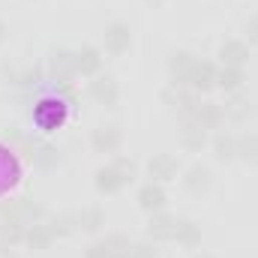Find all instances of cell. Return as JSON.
<instances>
[{"instance_id":"obj_14","label":"cell","mask_w":258,"mask_h":258,"mask_svg":"<svg viewBox=\"0 0 258 258\" xmlns=\"http://www.w3.org/2000/svg\"><path fill=\"white\" fill-rule=\"evenodd\" d=\"M207 141V129L201 126L198 120H183V129H180V144L186 150H201Z\"/></svg>"},{"instance_id":"obj_4","label":"cell","mask_w":258,"mask_h":258,"mask_svg":"<svg viewBox=\"0 0 258 258\" xmlns=\"http://www.w3.org/2000/svg\"><path fill=\"white\" fill-rule=\"evenodd\" d=\"M90 96H93L99 105L114 108L117 99H120V87H117V81H114L111 75H99L96 81H90Z\"/></svg>"},{"instance_id":"obj_1","label":"cell","mask_w":258,"mask_h":258,"mask_svg":"<svg viewBox=\"0 0 258 258\" xmlns=\"http://www.w3.org/2000/svg\"><path fill=\"white\" fill-rule=\"evenodd\" d=\"M66 117H69V108H66V102L60 99V96H45V99H39L36 108H33V120H36V126L45 129V132L63 126Z\"/></svg>"},{"instance_id":"obj_16","label":"cell","mask_w":258,"mask_h":258,"mask_svg":"<svg viewBox=\"0 0 258 258\" xmlns=\"http://www.w3.org/2000/svg\"><path fill=\"white\" fill-rule=\"evenodd\" d=\"M213 150H216V159H222V162L237 159V135H231V132H216Z\"/></svg>"},{"instance_id":"obj_30","label":"cell","mask_w":258,"mask_h":258,"mask_svg":"<svg viewBox=\"0 0 258 258\" xmlns=\"http://www.w3.org/2000/svg\"><path fill=\"white\" fill-rule=\"evenodd\" d=\"M195 258H213V255H207V252H201V255H195Z\"/></svg>"},{"instance_id":"obj_9","label":"cell","mask_w":258,"mask_h":258,"mask_svg":"<svg viewBox=\"0 0 258 258\" xmlns=\"http://www.w3.org/2000/svg\"><path fill=\"white\" fill-rule=\"evenodd\" d=\"M24 243L30 249H48L54 243V231L48 225H42V222H33V225L24 228Z\"/></svg>"},{"instance_id":"obj_25","label":"cell","mask_w":258,"mask_h":258,"mask_svg":"<svg viewBox=\"0 0 258 258\" xmlns=\"http://www.w3.org/2000/svg\"><path fill=\"white\" fill-rule=\"evenodd\" d=\"M126 258H156V249L150 243H132Z\"/></svg>"},{"instance_id":"obj_8","label":"cell","mask_w":258,"mask_h":258,"mask_svg":"<svg viewBox=\"0 0 258 258\" xmlns=\"http://www.w3.org/2000/svg\"><path fill=\"white\" fill-rule=\"evenodd\" d=\"M192 66H195V57L189 54V51H177V54H171L168 69H171L174 87H186V84H189V72H192Z\"/></svg>"},{"instance_id":"obj_3","label":"cell","mask_w":258,"mask_h":258,"mask_svg":"<svg viewBox=\"0 0 258 258\" xmlns=\"http://www.w3.org/2000/svg\"><path fill=\"white\" fill-rule=\"evenodd\" d=\"M129 45H132V30H129V24L114 21V24L105 27V51H108V54L120 57V54L129 51Z\"/></svg>"},{"instance_id":"obj_10","label":"cell","mask_w":258,"mask_h":258,"mask_svg":"<svg viewBox=\"0 0 258 258\" xmlns=\"http://www.w3.org/2000/svg\"><path fill=\"white\" fill-rule=\"evenodd\" d=\"M219 57H222L225 66H237V69H240V66L249 60V48H246V42H240V39H228V42H222Z\"/></svg>"},{"instance_id":"obj_21","label":"cell","mask_w":258,"mask_h":258,"mask_svg":"<svg viewBox=\"0 0 258 258\" xmlns=\"http://www.w3.org/2000/svg\"><path fill=\"white\" fill-rule=\"evenodd\" d=\"M102 225H105V213H102L99 207H87V210L78 213V228H84V231H99Z\"/></svg>"},{"instance_id":"obj_6","label":"cell","mask_w":258,"mask_h":258,"mask_svg":"<svg viewBox=\"0 0 258 258\" xmlns=\"http://www.w3.org/2000/svg\"><path fill=\"white\" fill-rule=\"evenodd\" d=\"M216 66L207 63V60H195L192 72H189V84L186 87H192L195 93H204V90H210V87H216Z\"/></svg>"},{"instance_id":"obj_27","label":"cell","mask_w":258,"mask_h":258,"mask_svg":"<svg viewBox=\"0 0 258 258\" xmlns=\"http://www.w3.org/2000/svg\"><path fill=\"white\" fill-rule=\"evenodd\" d=\"M84 258H108V252H105V246H102V243H90V246H87V252H84Z\"/></svg>"},{"instance_id":"obj_2","label":"cell","mask_w":258,"mask_h":258,"mask_svg":"<svg viewBox=\"0 0 258 258\" xmlns=\"http://www.w3.org/2000/svg\"><path fill=\"white\" fill-rule=\"evenodd\" d=\"M177 225H180L177 216H171V213H165V210H156V213H150L147 234H150L153 240H174V237H177Z\"/></svg>"},{"instance_id":"obj_5","label":"cell","mask_w":258,"mask_h":258,"mask_svg":"<svg viewBox=\"0 0 258 258\" xmlns=\"http://www.w3.org/2000/svg\"><path fill=\"white\" fill-rule=\"evenodd\" d=\"M147 171L153 177V183H168L177 177V159L171 153H156L150 162H147Z\"/></svg>"},{"instance_id":"obj_11","label":"cell","mask_w":258,"mask_h":258,"mask_svg":"<svg viewBox=\"0 0 258 258\" xmlns=\"http://www.w3.org/2000/svg\"><path fill=\"white\" fill-rule=\"evenodd\" d=\"M120 129L117 126H99L93 132V150L96 153H114L120 147Z\"/></svg>"},{"instance_id":"obj_18","label":"cell","mask_w":258,"mask_h":258,"mask_svg":"<svg viewBox=\"0 0 258 258\" xmlns=\"http://www.w3.org/2000/svg\"><path fill=\"white\" fill-rule=\"evenodd\" d=\"M237 156H240L243 162H252V165H258V132L237 135Z\"/></svg>"},{"instance_id":"obj_24","label":"cell","mask_w":258,"mask_h":258,"mask_svg":"<svg viewBox=\"0 0 258 258\" xmlns=\"http://www.w3.org/2000/svg\"><path fill=\"white\" fill-rule=\"evenodd\" d=\"M246 111H249V102L243 99V96H234L225 108H222V114H228V117H234V120H240V117H246Z\"/></svg>"},{"instance_id":"obj_17","label":"cell","mask_w":258,"mask_h":258,"mask_svg":"<svg viewBox=\"0 0 258 258\" xmlns=\"http://www.w3.org/2000/svg\"><path fill=\"white\" fill-rule=\"evenodd\" d=\"M222 117H225V114H222V105H216V102H201L192 120H198L204 129H216L222 123Z\"/></svg>"},{"instance_id":"obj_19","label":"cell","mask_w":258,"mask_h":258,"mask_svg":"<svg viewBox=\"0 0 258 258\" xmlns=\"http://www.w3.org/2000/svg\"><path fill=\"white\" fill-rule=\"evenodd\" d=\"M177 243H183V246H198L201 243V225L192 222V219H180V225H177V237H174Z\"/></svg>"},{"instance_id":"obj_26","label":"cell","mask_w":258,"mask_h":258,"mask_svg":"<svg viewBox=\"0 0 258 258\" xmlns=\"http://www.w3.org/2000/svg\"><path fill=\"white\" fill-rule=\"evenodd\" d=\"M114 165H117V168L126 174L129 180L135 177V162H132V159H126V156H117V159H114Z\"/></svg>"},{"instance_id":"obj_31","label":"cell","mask_w":258,"mask_h":258,"mask_svg":"<svg viewBox=\"0 0 258 258\" xmlns=\"http://www.w3.org/2000/svg\"><path fill=\"white\" fill-rule=\"evenodd\" d=\"M150 3H153V6H159V3H162V0H150Z\"/></svg>"},{"instance_id":"obj_7","label":"cell","mask_w":258,"mask_h":258,"mask_svg":"<svg viewBox=\"0 0 258 258\" xmlns=\"http://www.w3.org/2000/svg\"><path fill=\"white\" fill-rule=\"evenodd\" d=\"M126 183H129V177L114 165V162L96 171V189H99V192H120Z\"/></svg>"},{"instance_id":"obj_23","label":"cell","mask_w":258,"mask_h":258,"mask_svg":"<svg viewBox=\"0 0 258 258\" xmlns=\"http://www.w3.org/2000/svg\"><path fill=\"white\" fill-rule=\"evenodd\" d=\"M48 228L54 231V237H66V234H72V231L78 228V216H72V213H60V216H51Z\"/></svg>"},{"instance_id":"obj_15","label":"cell","mask_w":258,"mask_h":258,"mask_svg":"<svg viewBox=\"0 0 258 258\" xmlns=\"http://www.w3.org/2000/svg\"><path fill=\"white\" fill-rule=\"evenodd\" d=\"M243 81H246V75L237 66H225V69L216 72V87H222L225 93H237L243 87Z\"/></svg>"},{"instance_id":"obj_20","label":"cell","mask_w":258,"mask_h":258,"mask_svg":"<svg viewBox=\"0 0 258 258\" xmlns=\"http://www.w3.org/2000/svg\"><path fill=\"white\" fill-rule=\"evenodd\" d=\"M183 183H186V189H192V192H204V189L210 186V171H207L204 165H192V168L186 171Z\"/></svg>"},{"instance_id":"obj_28","label":"cell","mask_w":258,"mask_h":258,"mask_svg":"<svg viewBox=\"0 0 258 258\" xmlns=\"http://www.w3.org/2000/svg\"><path fill=\"white\" fill-rule=\"evenodd\" d=\"M246 39H249V42H258V15H252V18L246 21Z\"/></svg>"},{"instance_id":"obj_13","label":"cell","mask_w":258,"mask_h":258,"mask_svg":"<svg viewBox=\"0 0 258 258\" xmlns=\"http://www.w3.org/2000/svg\"><path fill=\"white\" fill-rule=\"evenodd\" d=\"M102 69V54L90 45H84L81 51H75V72L81 75H96Z\"/></svg>"},{"instance_id":"obj_29","label":"cell","mask_w":258,"mask_h":258,"mask_svg":"<svg viewBox=\"0 0 258 258\" xmlns=\"http://www.w3.org/2000/svg\"><path fill=\"white\" fill-rule=\"evenodd\" d=\"M3 36H6V24L0 21V42H3Z\"/></svg>"},{"instance_id":"obj_22","label":"cell","mask_w":258,"mask_h":258,"mask_svg":"<svg viewBox=\"0 0 258 258\" xmlns=\"http://www.w3.org/2000/svg\"><path fill=\"white\" fill-rule=\"evenodd\" d=\"M102 246H105V252H108V258H126L129 255V237L126 234H108L105 240H102Z\"/></svg>"},{"instance_id":"obj_12","label":"cell","mask_w":258,"mask_h":258,"mask_svg":"<svg viewBox=\"0 0 258 258\" xmlns=\"http://www.w3.org/2000/svg\"><path fill=\"white\" fill-rule=\"evenodd\" d=\"M138 204H141V210H147V213L162 210V207H165V189H162L159 183L141 186V189H138Z\"/></svg>"}]
</instances>
